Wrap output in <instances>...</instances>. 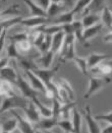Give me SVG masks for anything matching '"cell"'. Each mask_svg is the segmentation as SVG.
<instances>
[{
	"label": "cell",
	"instance_id": "6da1fadb",
	"mask_svg": "<svg viewBox=\"0 0 112 133\" xmlns=\"http://www.w3.org/2000/svg\"><path fill=\"white\" fill-rule=\"evenodd\" d=\"M89 77H90L89 88H88L86 94H85V99L86 100L90 99L93 95H95L99 90L104 89L108 83L111 82V79L108 78L107 76H96V75L91 76L90 75Z\"/></svg>",
	"mask_w": 112,
	"mask_h": 133
},
{
	"label": "cell",
	"instance_id": "7a4b0ae2",
	"mask_svg": "<svg viewBox=\"0 0 112 133\" xmlns=\"http://www.w3.org/2000/svg\"><path fill=\"white\" fill-rule=\"evenodd\" d=\"M29 103V100L27 98L22 97H18L17 95L14 96H9V97H5L4 101L1 104V109L0 112L1 114L5 113V112L9 111L11 109H15V108H22L23 109Z\"/></svg>",
	"mask_w": 112,
	"mask_h": 133
},
{
	"label": "cell",
	"instance_id": "3957f363",
	"mask_svg": "<svg viewBox=\"0 0 112 133\" xmlns=\"http://www.w3.org/2000/svg\"><path fill=\"white\" fill-rule=\"evenodd\" d=\"M15 84L17 85L18 89L21 90L22 96L24 98H27L28 100L35 101L38 99V92L39 91L34 89L33 87L31 85V83H28V81L22 77L21 74H18Z\"/></svg>",
	"mask_w": 112,
	"mask_h": 133
},
{
	"label": "cell",
	"instance_id": "277c9868",
	"mask_svg": "<svg viewBox=\"0 0 112 133\" xmlns=\"http://www.w3.org/2000/svg\"><path fill=\"white\" fill-rule=\"evenodd\" d=\"M24 72H26L27 78L29 79L31 85H32L36 90H38L39 92L44 94L45 96H46L47 92H48V89L46 88V85H45L44 82L42 81V79L39 77V76L34 72L33 70H24Z\"/></svg>",
	"mask_w": 112,
	"mask_h": 133
},
{
	"label": "cell",
	"instance_id": "5b68a950",
	"mask_svg": "<svg viewBox=\"0 0 112 133\" xmlns=\"http://www.w3.org/2000/svg\"><path fill=\"white\" fill-rule=\"evenodd\" d=\"M9 112L11 113V115L13 117L16 118L17 120V124H18V130L22 133H34L37 132V130L35 129V127L33 126L32 122L26 117V118H22L21 115H18L16 112L14 111V109H11L9 110Z\"/></svg>",
	"mask_w": 112,
	"mask_h": 133
},
{
	"label": "cell",
	"instance_id": "8992f818",
	"mask_svg": "<svg viewBox=\"0 0 112 133\" xmlns=\"http://www.w3.org/2000/svg\"><path fill=\"white\" fill-rule=\"evenodd\" d=\"M24 114H26V117L31 121L32 123H38L41 119V114H40V111L38 109V107L35 105L33 101L29 100V103L28 105L22 109Z\"/></svg>",
	"mask_w": 112,
	"mask_h": 133
},
{
	"label": "cell",
	"instance_id": "52a82bcc",
	"mask_svg": "<svg viewBox=\"0 0 112 133\" xmlns=\"http://www.w3.org/2000/svg\"><path fill=\"white\" fill-rule=\"evenodd\" d=\"M84 118H85V121L87 123V126H88V129H89L90 133L102 132L100 126L97 123V120H96L95 116H92V112H91V109H90L89 106L86 107V110L84 112Z\"/></svg>",
	"mask_w": 112,
	"mask_h": 133
},
{
	"label": "cell",
	"instance_id": "ba28073f",
	"mask_svg": "<svg viewBox=\"0 0 112 133\" xmlns=\"http://www.w3.org/2000/svg\"><path fill=\"white\" fill-rule=\"evenodd\" d=\"M49 23V18L46 16H31L29 18H22L21 24L29 29H36Z\"/></svg>",
	"mask_w": 112,
	"mask_h": 133
},
{
	"label": "cell",
	"instance_id": "9c48e42d",
	"mask_svg": "<svg viewBox=\"0 0 112 133\" xmlns=\"http://www.w3.org/2000/svg\"><path fill=\"white\" fill-rule=\"evenodd\" d=\"M74 21V12L72 10L63 11L62 13L58 14L53 18H49V23L53 24H64V23H71Z\"/></svg>",
	"mask_w": 112,
	"mask_h": 133
},
{
	"label": "cell",
	"instance_id": "30bf717a",
	"mask_svg": "<svg viewBox=\"0 0 112 133\" xmlns=\"http://www.w3.org/2000/svg\"><path fill=\"white\" fill-rule=\"evenodd\" d=\"M23 2L29 7L30 13L32 16H46L47 17V11L43 9L35 0H23Z\"/></svg>",
	"mask_w": 112,
	"mask_h": 133
},
{
	"label": "cell",
	"instance_id": "8fae6325",
	"mask_svg": "<svg viewBox=\"0 0 112 133\" xmlns=\"http://www.w3.org/2000/svg\"><path fill=\"white\" fill-rule=\"evenodd\" d=\"M64 38H65V34L63 31H60L58 33L54 34L52 36V46H51V50L55 53V54H59L62 45L64 42Z\"/></svg>",
	"mask_w": 112,
	"mask_h": 133
},
{
	"label": "cell",
	"instance_id": "7c38bea8",
	"mask_svg": "<svg viewBox=\"0 0 112 133\" xmlns=\"http://www.w3.org/2000/svg\"><path fill=\"white\" fill-rule=\"evenodd\" d=\"M72 25H73V29H74V36L77 38L78 42L80 44H83L86 47H89L88 42L86 41L85 37H84V25H83V22L82 21H73L72 22Z\"/></svg>",
	"mask_w": 112,
	"mask_h": 133
},
{
	"label": "cell",
	"instance_id": "4fadbf2b",
	"mask_svg": "<svg viewBox=\"0 0 112 133\" xmlns=\"http://www.w3.org/2000/svg\"><path fill=\"white\" fill-rule=\"evenodd\" d=\"M54 56H55V53L52 50L48 51L47 53L41 54V57L37 60V65H38V67H40V68H50Z\"/></svg>",
	"mask_w": 112,
	"mask_h": 133
},
{
	"label": "cell",
	"instance_id": "5bb4252c",
	"mask_svg": "<svg viewBox=\"0 0 112 133\" xmlns=\"http://www.w3.org/2000/svg\"><path fill=\"white\" fill-rule=\"evenodd\" d=\"M58 121H59V119L54 117V116H51V117H41L40 121L37 123V124L39 125V127L41 129L51 130V129H53L54 127L57 126Z\"/></svg>",
	"mask_w": 112,
	"mask_h": 133
},
{
	"label": "cell",
	"instance_id": "9a60e30c",
	"mask_svg": "<svg viewBox=\"0 0 112 133\" xmlns=\"http://www.w3.org/2000/svg\"><path fill=\"white\" fill-rule=\"evenodd\" d=\"M18 73L10 66L1 68V80H7L12 83H15L17 80Z\"/></svg>",
	"mask_w": 112,
	"mask_h": 133
},
{
	"label": "cell",
	"instance_id": "2e32d148",
	"mask_svg": "<svg viewBox=\"0 0 112 133\" xmlns=\"http://www.w3.org/2000/svg\"><path fill=\"white\" fill-rule=\"evenodd\" d=\"M107 54H102V53H92L90 54L89 57H88V66H89L90 69L94 68V67L98 66L99 64H101L104 60H106L108 58Z\"/></svg>",
	"mask_w": 112,
	"mask_h": 133
},
{
	"label": "cell",
	"instance_id": "e0dca14e",
	"mask_svg": "<svg viewBox=\"0 0 112 133\" xmlns=\"http://www.w3.org/2000/svg\"><path fill=\"white\" fill-rule=\"evenodd\" d=\"M101 19V14H97V13H92V12H89L88 14H86L84 16V18L82 19L83 22V25L84 28H90L92 25H95L97 23H99Z\"/></svg>",
	"mask_w": 112,
	"mask_h": 133
},
{
	"label": "cell",
	"instance_id": "ac0fdd59",
	"mask_svg": "<svg viewBox=\"0 0 112 133\" xmlns=\"http://www.w3.org/2000/svg\"><path fill=\"white\" fill-rule=\"evenodd\" d=\"M102 28H103V23H97V24L92 25L90 28H86L84 30V37H85L86 41L89 42L91 39H93L94 37H96L98 34L100 33Z\"/></svg>",
	"mask_w": 112,
	"mask_h": 133
},
{
	"label": "cell",
	"instance_id": "d6986e66",
	"mask_svg": "<svg viewBox=\"0 0 112 133\" xmlns=\"http://www.w3.org/2000/svg\"><path fill=\"white\" fill-rule=\"evenodd\" d=\"M72 61L76 63V66L78 67V70L82 72V74H84L86 76H90L89 74L90 68L88 66V60L87 59L82 58V57H78V56H76Z\"/></svg>",
	"mask_w": 112,
	"mask_h": 133
},
{
	"label": "cell",
	"instance_id": "ffe728a7",
	"mask_svg": "<svg viewBox=\"0 0 112 133\" xmlns=\"http://www.w3.org/2000/svg\"><path fill=\"white\" fill-rule=\"evenodd\" d=\"M15 129H18V124H17V120H16L15 117H13L11 119H8V120L4 121L1 124V132H13Z\"/></svg>",
	"mask_w": 112,
	"mask_h": 133
},
{
	"label": "cell",
	"instance_id": "44dd1931",
	"mask_svg": "<svg viewBox=\"0 0 112 133\" xmlns=\"http://www.w3.org/2000/svg\"><path fill=\"white\" fill-rule=\"evenodd\" d=\"M101 22L103 23V25H105L107 29H111L112 28V11L108 7H103V9L101 11Z\"/></svg>",
	"mask_w": 112,
	"mask_h": 133
},
{
	"label": "cell",
	"instance_id": "7402d4cb",
	"mask_svg": "<svg viewBox=\"0 0 112 133\" xmlns=\"http://www.w3.org/2000/svg\"><path fill=\"white\" fill-rule=\"evenodd\" d=\"M64 11V7L60 5V3H54L51 2V4L49 5L48 9H47V17L48 18H53L57 16L58 14L62 13Z\"/></svg>",
	"mask_w": 112,
	"mask_h": 133
},
{
	"label": "cell",
	"instance_id": "603a6c76",
	"mask_svg": "<svg viewBox=\"0 0 112 133\" xmlns=\"http://www.w3.org/2000/svg\"><path fill=\"white\" fill-rule=\"evenodd\" d=\"M71 121L73 124V128H74V132L79 133L80 130V127H82V115L78 111V109L74 107L72 113H71Z\"/></svg>",
	"mask_w": 112,
	"mask_h": 133
},
{
	"label": "cell",
	"instance_id": "cb8c5ba5",
	"mask_svg": "<svg viewBox=\"0 0 112 133\" xmlns=\"http://www.w3.org/2000/svg\"><path fill=\"white\" fill-rule=\"evenodd\" d=\"M16 95L14 89L12 87V82L7 80H1V96L3 97H9Z\"/></svg>",
	"mask_w": 112,
	"mask_h": 133
},
{
	"label": "cell",
	"instance_id": "d4e9b609",
	"mask_svg": "<svg viewBox=\"0 0 112 133\" xmlns=\"http://www.w3.org/2000/svg\"><path fill=\"white\" fill-rule=\"evenodd\" d=\"M6 53H7V57L9 58H15V59H21L22 57V55L18 52L17 50V47L14 41L10 40V43L7 45V48H6Z\"/></svg>",
	"mask_w": 112,
	"mask_h": 133
},
{
	"label": "cell",
	"instance_id": "484cf974",
	"mask_svg": "<svg viewBox=\"0 0 112 133\" xmlns=\"http://www.w3.org/2000/svg\"><path fill=\"white\" fill-rule=\"evenodd\" d=\"M22 21V17L20 15H15L11 18H8V19H2L1 21V30H8L9 28H12L13 25L17 24V23H21Z\"/></svg>",
	"mask_w": 112,
	"mask_h": 133
},
{
	"label": "cell",
	"instance_id": "4316f807",
	"mask_svg": "<svg viewBox=\"0 0 112 133\" xmlns=\"http://www.w3.org/2000/svg\"><path fill=\"white\" fill-rule=\"evenodd\" d=\"M57 126L60 127V129L63 132H66V133L74 132L73 124H72V121L69 118H67V119H59V121L57 123Z\"/></svg>",
	"mask_w": 112,
	"mask_h": 133
},
{
	"label": "cell",
	"instance_id": "83f0119b",
	"mask_svg": "<svg viewBox=\"0 0 112 133\" xmlns=\"http://www.w3.org/2000/svg\"><path fill=\"white\" fill-rule=\"evenodd\" d=\"M15 44H16L18 52L22 56L24 55V54H27V53H29L30 50L32 49V47L34 46L31 40H24V41H21V42H16Z\"/></svg>",
	"mask_w": 112,
	"mask_h": 133
},
{
	"label": "cell",
	"instance_id": "f1b7e54d",
	"mask_svg": "<svg viewBox=\"0 0 112 133\" xmlns=\"http://www.w3.org/2000/svg\"><path fill=\"white\" fill-rule=\"evenodd\" d=\"M52 112H53V116L60 119V114H61V109H62V105L63 103L59 100L58 98H52Z\"/></svg>",
	"mask_w": 112,
	"mask_h": 133
},
{
	"label": "cell",
	"instance_id": "f546056e",
	"mask_svg": "<svg viewBox=\"0 0 112 133\" xmlns=\"http://www.w3.org/2000/svg\"><path fill=\"white\" fill-rule=\"evenodd\" d=\"M51 46H52V36L51 35H46L44 42L38 48V50L41 54H44V53H47L48 51L51 50Z\"/></svg>",
	"mask_w": 112,
	"mask_h": 133
},
{
	"label": "cell",
	"instance_id": "4dcf8cb0",
	"mask_svg": "<svg viewBox=\"0 0 112 133\" xmlns=\"http://www.w3.org/2000/svg\"><path fill=\"white\" fill-rule=\"evenodd\" d=\"M91 2H92V0H78L71 10L74 12V14L78 13V12H82V11L86 10L89 7Z\"/></svg>",
	"mask_w": 112,
	"mask_h": 133
},
{
	"label": "cell",
	"instance_id": "1f68e13d",
	"mask_svg": "<svg viewBox=\"0 0 112 133\" xmlns=\"http://www.w3.org/2000/svg\"><path fill=\"white\" fill-rule=\"evenodd\" d=\"M58 85L65 89V90L67 91V94H68V96H69V98H70V100L73 101V99H74V91H73V89L71 88L70 83L67 81V79H64V78H59Z\"/></svg>",
	"mask_w": 112,
	"mask_h": 133
},
{
	"label": "cell",
	"instance_id": "d6a6232c",
	"mask_svg": "<svg viewBox=\"0 0 112 133\" xmlns=\"http://www.w3.org/2000/svg\"><path fill=\"white\" fill-rule=\"evenodd\" d=\"M1 14H3V15H20L21 14V9H20V5H17V4H12L10 6H8L5 10L2 11V13Z\"/></svg>",
	"mask_w": 112,
	"mask_h": 133
},
{
	"label": "cell",
	"instance_id": "836d02e7",
	"mask_svg": "<svg viewBox=\"0 0 112 133\" xmlns=\"http://www.w3.org/2000/svg\"><path fill=\"white\" fill-rule=\"evenodd\" d=\"M95 118L97 121H104V122H107L108 124H112V111L106 113V114L96 115Z\"/></svg>",
	"mask_w": 112,
	"mask_h": 133
},
{
	"label": "cell",
	"instance_id": "e575fe53",
	"mask_svg": "<svg viewBox=\"0 0 112 133\" xmlns=\"http://www.w3.org/2000/svg\"><path fill=\"white\" fill-rule=\"evenodd\" d=\"M10 40L14 41L15 43H16V42H21V41H24V40H30V39H29V33L23 32V33L15 34V35L11 36Z\"/></svg>",
	"mask_w": 112,
	"mask_h": 133
},
{
	"label": "cell",
	"instance_id": "d590c367",
	"mask_svg": "<svg viewBox=\"0 0 112 133\" xmlns=\"http://www.w3.org/2000/svg\"><path fill=\"white\" fill-rule=\"evenodd\" d=\"M103 1H104V0H92V2H91V4L89 5V7L85 11H86V12H91V11L97 9L98 7L102 6Z\"/></svg>",
	"mask_w": 112,
	"mask_h": 133
},
{
	"label": "cell",
	"instance_id": "8d00e7d4",
	"mask_svg": "<svg viewBox=\"0 0 112 133\" xmlns=\"http://www.w3.org/2000/svg\"><path fill=\"white\" fill-rule=\"evenodd\" d=\"M43 9L47 11L48 9V7H49V5L51 4V0H35Z\"/></svg>",
	"mask_w": 112,
	"mask_h": 133
},
{
	"label": "cell",
	"instance_id": "74e56055",
	"mask_svg": "<svg viewBox=\"0 0 112 133\" xmlns=\"http://www.w3.org/2000/svg\"><path fill=\"white\" fill-rule=\"evenodd\" d=\"M6 34H7V30H1V38H0V47H1V51H2V49H4V47H5Z\"/></svg>",
	"mask_w": 112,
	"mask_h": 133
},
{
	"label": "cell",
	"instance_id": "f35d334b",
	"mask_svg": "<svg viewBox=\"0 0 112 133\" xmlns=\"http://www.w3.org/2000/svg\"><path fill=\"white\" fill-rule=\"evenodd\" d=\"M9 57H5V58H1V61H0V67L1 68H4V67L8 66V62H9Z\"/></svg>",
	"mask_w": 112,
	"mask_h": 133
},
{
	"label": "cell",
	"instance_id": "ab89813d",
	"mask_svg": "<svg viewBox=\"0 0 112 133\" xmlns=\"http://www.w3.org/2000/svg\"><path fill=\"white\" fill-rule=\"evenodd\" d=\"M104 42H109V43H112V31H110L109 33L104 37Z\"/></svg>",
	"mask_w": 112,
	"mask_h": 133
},
{
	"label": "cell",
	"instance_id": "60d3db41",
	"mask_svg": "<svg viewBox=\"0 0 112 133\" xmlns=\"http://www.w3.org/2000/svg\"><path fill=\"white\" fill-rule=\"evenodd\" d=\"M102 133H112V124H109L107 127L102 129Z\"/></svg>",
	"mask_w": 112,
	"mask_h": 133
},
{
	"label": "cell",
	"instance_id": "b9f144b4",
	"mask_svg": "<svg viewBox=\"0 0 112 133\" xmlns=\"http://www.w3.org/2000/svg\"><path fill=\"white\" fill-rule=\"evenodd\" d=\"M63 1H64L65 5H67L68 7H72L73 8V6H74V0H63Z\"/></svg>",
	"mask_w": 112,
	"mask_h": 133
},
{
	"label": "cell",
	"instance_id": "7bdbcfd3",
	"mask_svg": "<svg viewBox=\"0 0 112 133\" xmlns=\"http://www.w3.org/2000/svg\"><path fill=\"white\" fill-rule=\"evenodd\" d=\"M63 0H51V2H54V3H61Z\"/></svg>",
	"mask_w": 112,
	"mask_h": 133
},
{
	"label": "cell",
	"instance_id": "ee69618b",
	"mask_svg": "<svg viewBox=\"0 0 112 133\" xmlns=\"http://www.w3.org/2000/svg\"><path fill=\"white\" fill-rule=\"evenodd\" d=\"M110 31H112V28H111V29H110Z\"/></svg>",
	"mask_w": 112,
	"mask_h": 133
},
{
	"label": "cell",
	"instance_id": "f6af8a7d",
	"mask_svg": "<svg viewBox=\"0 0 112 133\" xmlns=\"http://www.w3.org/2000/svg\"><path fill=\"white\" fill-rule=\"evenodd\" d=\"M3 1H5V0H3Z\"/></svg>",
	"mask_w": 112,
	"mask_h": 133
}]
</instances>
